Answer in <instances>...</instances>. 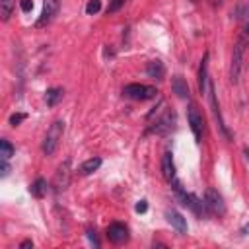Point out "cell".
<instances>
[{
  "instance_id": "8992f818",
  "label": "cell",
  "mask_w": 249,
  "mask_h": 249,
  "mask_svg": "<svg viewBox=\"0 0 249 249\" xmlns=\"http://www.w3.org/2000/svg\"><path fill=\"white\" fill-rule=\"evenodd\" d=\"M243 41H239L233 49V54H231V68H230V80L233 84H237L239 80V74H241V64H243Z\"/></svg>"
},
{
  "instance_id": "9c48e42d",
  "label": "cell",
  "mask_w": 249,
  "mask_h": 249,
  "mask_svg": "<svg viewBox=\"0 0 249 249\" xmlns=\"http://www.w3.org/2000/svg\"><path fill=\"white\" fill-rule=\"evenodd\" d=\"M171 89L173 93L179 97V99H189L191 97V91H189V84L183 76H173L171 78Z\"/></svg>"
},
{
  "instance_id": "d6986e66",
  "label": "cell",
  "mask_w": 249,
  "mask_h": 249,
  "mask_svg": "<svg viewBox=\"0 0 249 249\" xmlns=\"http://www.w3.org/2000/svg\"><path fill=\"white\" fill-rule=\"evenodd\" d=\"M0 156L2 160H10L14 156V146L8 140H0Z\"/></svg>"
},
{
  "instance_id": "7402d4cb",
  "label": "cell",
  "mask_w": 249,
  "mask_h": 249,
  "mask_svg": "<svg viewBox=\"0 0 249 249\" xmlns=\"http://www.w3.org/2000/svg\"><path fill=\"white\" fill-rule=\"evenodd\" d=\"M25 119H27V115H25V113H14V115L10 117V124H12V126H18V124H19V123H23Z\"/></svg>"
},
{
  "instance_id": "ffe728a7",
  "label": "cell",
  "mask_w": 249,
  "mask_h": 249,
  "mask_svg": "<svg viewBox=\"0 0 249 249\" xmlns=\"http://www.w3.org/2000/svg\"><path fill=\"white\" fill-rule=\"evenodd\" d=\"M101 10V0H89L88 4H86V14H97Z\"/></svg>"
},
{
  "instance_id": "277c9868",
  "label": "cell",
  "mask_w": 249,
  "mask_h": 249,
  "mask_svg": "<svg viewBox=\"0 0 249 249\" xmlns=\"http://www.w3.org/2000/svg\"><path fill=\"white\" fill-rule=\"evenodd\" d=\"M70 175H72V169H70V160H64L60 165H58V169H56V173H54V179H53V187H54V191H66L68 189V185H70Z\"/></svg>"
},
{
  "instance_id": "6da1fadb",
  "label": "cell",
  "mask_w": 249,
  "mask_h": 249,
  "mask_svg": "<svg viewBox=\"0 0 249 249\" xmlns=\"http://www.w3.org/2000/svg\"><path fill=\"white\" fill-rule=\"evenodd\" d=\"M62 134H64V123L62 121H54L49 126V130L45 134V140H43V152H45V156H53L56 152V148H58V144L62 140Z\"/></svg>"
},
{
  "instance_id": "8fae6325",
  "label": "cell",
  "mask_w": 249,
  "mask_h": 249,
  "mask_svg": "<svg viewBox=\"0 0 249 249\" xmlns=\"http://www.w3.org/2000/svg\"><path fill=\"white\" fill-rule=\"evenodd\" d=\"M146 74L150 76V78H154V80H163V76H165V66H163V62L161 60H150L148 64H146Z\"/></svg>"
},
{
  "instance_id": "4316f807",
  "label": "cell",
  "mask_w": 249,
  "mask_h": 249,
  "mask_svg": "<svg viewBox=\"0 0 249 249\" xmlns=\"http://www.w3.org/2000/svg\"><path fill=\"white\" fill-rule=\"evenodd\" d=\"M88 235H89V241H91L95 247H99V241L95 239V233H93V231H88Z\"/></svg>"
},
{
  "instance_id": "ba28073f",
  "label": "cell",
  "mask_w": 249,
  "mask_h": 249,
  "mask_svg": "<svg viewBox=\"0 0 249 249\" xmlns=\"http://www.w3.org/2000/svg\"><path fill=\"white\" fill-rule=\"evenodd\" d=\"M187 119H189V124H191V130L196 138V142H200V136H202V115L198 113L196 105H189V111H187Z\"/></svg>"
},
{
  "instance_id": "e0dca14e",
  "label": "cell",
  "mask_w": 249,
  "mask_h": 249,
  "mask_svg": "<svg viewBox=\"0 0 249 249\" xmlns=\"http://www.w3.org/2000/svg\"><path fill=\"white\" fill-rule=\"evenodd\" d=\"M171 123H173V115H165V117H163V119L154 126V132H160V134H161V132L171 130V126H173Z\"/></svg>"
},
{
  "instance_id": "83f0119b",
  "label": "cell",
  "mask_w": 249,
  "mask_h": 249,
  "mask_svg": "<svg viewBox=\"0 0 249 249\" xmlns=\"http://www.w3.org/2000/svg\"><path fill=\"white\" fill-rule=\"evenodd\" d=\"M193 2H196V0H193Z\"/></svg>"
},
{
  "instance_id": "484cf974",
  "label": "cell",
  "mask_w": 249,
  "mask_h": 249,
  "mask_svg": "<svg viewBox=\"0 0 249 249\" xmlns=\"http://www.w3.org/2000/svg\"><path fill=\"white\" fill-rule=\"evenodd\" d=\"M29 247H33V241H31V239L21 241V245H19V249H29Z\"/></svg>"
},
{
  "instance_id": "4fadbf2b",
  "label": "cell",
  "mask_w": 249,
  "mask_h": 249,
  "mask_svg": "<svg viewBox=\"0 0 249 249\" xmlns=\"http://www.w3.org/2000/svg\"><path fill=\"white\" fill-rule=\"evenodd\" d=\"M208 53L204 54L202 62H200V70H198V89L200 93H204L208 89Z\"/></svg>"
},
{
  "instance_id": "30bf717a",
  "label": "cell",
  "mask_w": 249,
  "mask_h": 249,
  "mask_svg": "<svg viewBox=\"0 0 249 249\" xmlns=\"http://www.w3.org/2000/svg\"><path fill=\"white\" fill-rule=\"evenodd\" d=\"M165 218H167V222L177 230V233H187V220L183 218V214H179L177 210H167L165 212Z\"/></svg>"
},
{
  "instance_id": "5bb4252c",
  "label": "cell",
  "mask_w": 249,
  "mask_h": 249,
  "mask_svg": "<svg viewBox=\"0 0 249 249\" xmlns=\"http://www.w3.org/2000/svg\"><path fill=\"white\" fill-rule=\"evenodd\" d=\"M62 95H64L62 88H51V89H47V93H45V101H47L49 107H54V105L62 99Z\"/></svg>"
},
{
  "instance_id": "44dd1931",
  "label": "cell",
  "mask_w": 249,
  "mask_h": 249,
  "mask_svg": "<svg viewBox=\"0 0 249 249\" xmlns=\"http://www.w3.org/2000/svg\"><path fill=\"white\" fill-rule=\"evenodd\" d=\"M124 2H126V0H109V4H107V14L119 12V10L124 6Z\"/></svg>"
},
{
  "instance_id": "ac0fdd59",
  "label": "cell",
  "mask_w": 249,
  "mask_h": 249,
  "mask_svg": "<svg viewBox=\"0 0 249 249\" xmlns=\"http://www.w3.org/2000/svg\"><path fill=\"white\" fill-rule=\"evenodd\" d=\"M12 10H14V0H0V16L4 21L10 19Z\"/></svg>"
},
{
  "instance_id": "d4e9b609",
  "label": "cell",
  "mask_w": 249,
  "mask_h": 249,
  "mask_svg": "<svg viewBox=\"0 0 249 249\" xmlns=\"http://www.w3.org/2000/svg\"><path fill=\"white\" fill-rule=\"evenodd\" d=\"M134 210H136V212H140V214H144V212L148 210L146 200H138V202H136V206H134Z\"/></svg>"
},
{
  "instance_id": "5b68a950",
  "label": "cell",
  "mask_w": 249,
  "mask_h": 249,
  "mask_svg": "<svg viewBox=\"0 0 249 249\" xmlns=\"http://www.w3.org/2000/svg\"><path fill=\"white\" fill-rule=\"evenodd\" d=\"M58 10H60V0H43V12H41L39 19L35 21V27L49 25L54 19V16L58 14Z\"/></svg>"
},
{
  "instance_id": "cb8c5ba5",
  "label": "cell",
  "mask_w": 249,
  "mask_h": 249,
  "mask_svg": "<svg viewBox=\"0 0 249 249\" xmlns=\"http://www.w3.org/2000/svg\"><path fill=\"white\" fill-rule=\"evenodd\" d=\"M19 6H21V12H25V14L33 10V2H31V0H21Z\"/></svg>"
},
{
  "instance_id": "3957f363",
  "label": "cell",
  "mask_w": 249,
  "mask_h": 249,
  "mask_svg": "<svg viewBox=\"0 0 249 249\" xmlns=\"http://www.w3.org/2000/svg\"><path fill=\"white\" fill-rule=\"evenodd\" d=\"M204 202H206V208H208L210 214H218V216H224L226 214V202H224L222 195L216 189H206Z\"/></svg>"
},
{
  "instance_id": "2e32d148",
  "label": "cell",
  "mask_w": 249,
  "mask_h": 249,
  "mask_svg": "<svg viewBox=\"0 0 249 249\" xmlns=\"http://www.w3.org/2000/svg\"><path fill=\"white\" fill-rule=\"evenodd\" d=\"M31 195L35 196V198H43L45 196V193H47V181L43 179V177H39V179H35V183L31 185Z\"/></svg>"
},
{
  "instance_id": "7c38bea8",
  "label": "cell",
  "mask_w": 249,
  "mask_h": 249,
  "mask_svg": "<svg viewBox=\"0 0 249 249\" xmlns=\"http://www.w3.org/2000/svg\"><path fill=\"white\" fill-rule=\"evenodd\" d=\"M161 173H163L165 181H169V183L175 179V165H173V158L169 152H165L161 158Z\"/></svg>"
},
{
  "instance_id": "9a60e30c",
  "label": "cell",
  "mask_w": 249,
  "mask_h": 249,
  "mask_svg": "<svg viewBox=\"0 0 249 249\" xmlns=\"http://www.w3.org/2000/svg\"><path fill=\"white\" fill-rule=\"evenodd\" d=\"M99 165H101V158H89V160H86V161L80 165V173H82V175H89V173L97 171Z\"/></svg>"
},
{
  "instance_id": "7a4b0ae2",
  "label": "cell",
  "mask_w": 249,
  "mask_h": 249,
  "mask_svg": "<svg viewBox=\"0 0 249 249\" xmlns=\"http://www.w3.org/2000/svg\"><path fill=\"white\" fill-rule=\"evenodd\" d=\"M123 93L134 101H146V99L156 97L158 89L154 86H146V84H128L123 88Z\"/></svg>"
},
{
  "instance_id": "603a6c76",
  "label": "cell",
  "mask_w": 249,
  "mask_h": 249,
  "mask_svg": "<svg viewBox=\"0 0 249 249\" xmlns=\"http://www.w3.org/2000/svg\"><path fill=\"white\" fill-rule=\"evenodd\" d=\"M8 173H10V165H8V160H2V161H0V175H2V177H6Z\"/></svg>"
},
{
  "instance_id": "52a82bcc",
  "label": "cell",
  "mask_w": 249,
  "mask_h": 249,
  "mask_svg": "<svg viewBox=\"0 0 249 249\" xmlns=\"http://www.w3.org/2000/svg\"><path fill=\"white\" fill-rule=\"evenodd\" d=\"M107 239H109L111 243H115V245L124 243V241L128 239V230H126V226L121 224V222H113V224L107 228Z\"/></svg>"
}]
</instances>
